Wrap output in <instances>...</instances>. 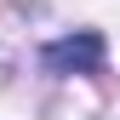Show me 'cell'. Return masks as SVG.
Instances as JSON below:
<instances>
[{"label": "cell", "mask_w": 120, "mask_h": 120, "mask_svg": "<svg viewBox=\"0 0 120 120\" xmlns=\"http://www.w3.org/2000/svg\"><path fill=\"white\" fill-rule=\"evenodd\" d=\"M40 63L52 74H97L103 69V34L97 29H80V34H63L40 52Z\"/></svg>", "instance_id": "1"}]
</instances>
